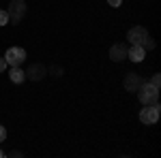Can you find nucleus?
Masks as SVG:
<instances>
[{
  "mask_svg": "<svg viewBox=\"0 0 161 158\" xmlns=\"http://www.w3.org/2000/svg\"><path fill=\"white\" fill-rule=\"evenodd\" d=\"M108 4L116 9V7H120V4H123V0H108Z\"/></svg>",
  "mask_w": 161,
  "mask_h": 158,
  "instance_id": "obj_18",
  "label": "nucleus"
},
{
  "mask_svg": "<svg viewBox=\"0 0 161 158\" xmlns=\"http://www.w3.org/2000/svg\"><path fill=\"white\" fill-rule=\"evenodd\" d=\"M144 54H146V49L142 47V45H131L129 51H127V58L131 62H142L144 60Z\"/></svg>",
  "mask_w": 161,
  "mask_h": 158,
  "instance_id": "obj_9",
  "label": "nucleus"
},
{
  "mask_svg": "<svg viewBox=\"0 0 161 158\" xmlns=\"http://www.w3.org/2000/svg\"><path fill=\"white\" fill-rule=\"evenodd\" d=\"M148 30L144 28V26H133L129 32H127V41L131 43V45H144V41L148 38Z\"/></svg>",
  "mask_w": 161,
  "mask_h": 158,
  "instance_id": "obj_5",
  "label": "nucleus"
},
{
  "mask_svg": "<svg viewBox=\"0 0 161 158\" xmlns=\"http://www.w3.org/2000/svg\"><path fill=\"white\" fill-rule=\"evenodd\" d=\"M26 73V79H30V81H41L45 75H47V66L45 64H41V62H32V64H28V71Z\"/></svg>",
  "mask_w": 161,
  "mask_h": 158,
  "instance_id": "obj_6",
  "label": "nucleus"
},
{
  "mask_svg": "<svg viewBox=\"0 0 161 158\" xmlns=\"http://www.w3.org/2000/svg\"><path fill=\"white\" fill-rule=\"evenodd\" d=\"M9 77H11L13 84H24L26 81V73L19 69V66H11V71H9Z\"/></svg>",
  "mask_w": 161,
  "mask_h": 158,
  "instance_id": "obj_10",
  "label": "nucleus"
},
{
  "mask_svg": "<svg viewBox=\"0 0 161 158\" xmlns=\"http://www.w3.org/2000/svg\"><path fill=\"white\" fill-rule=\"evenodd\" d=\"M9 24L11 26H17L22 24V19L26 17V13H28V4H26V0H11V4H9Z\"/></svg>",
  "mask_w": 161,
  "mask_h": 158,
  "instance_id": "obj_1",
  "label": "nucleus"
},
{
  "mask_svg": "<svg viewBox=\"0 0 161 158\" xmlns=\"http://www.w3.org/2000/svg\"><path fill=\"white\" fill-rule=\"evenodd\" d=\"M7 24H9V13H7V9H0V28Z\"/></svg>",
  "mask_w": 161,
  "mask_h": 158,
  "instance_id": "obj_12",
  "label": "nucleus"
},
{
  "mask_svg": "<svg viewBox=\"0 0 161 158\" xmlns=\"http://www.w3.org/2000/svg\"><path fill=\"white\" fill-rule=\"evenodd\" d=\"M4 139H7V128H4V126L0 124V143H2Z\"/></svg>",
  "mask_w": 161,
  "mask_h": 158,
  "instance_id": "obj_17",
  "label": "nucleus"
},
{
  "mask_svg": "<svg viewBox=\"0 0 161 158\" xmlns=\"http://www.w3.org/2000/svg\"><path fill=\"white\" fill-rule=\"evenodd\" d=\"M127 51H129V45H127V43H116V45L110 47V58L114 62L127 60Z\"/></svg>",
  "mask_w": 161,
  "mask_h": 158,
  "instance_id": "obj_8",
  "label": "nucleus"
},
{
  "mask_svg": "<svg viewBox=\"0 0 161 158\" xmlns=\"http://www.w3.org/2000/svg\"><path fill=\"white\" fill-rule=\"evenodd\" d=\"M4 60L11 66H22L26 60V49L24 47H9L7 54H4Z\"/></svg>",
  "mask_w": 161,
  "mask_h": 158,
  "instance_id": "obj_4",
  "label": "nucleus"
},
{
  "mask_svg": "<svg viewBox=\"0 0 161 158\" xmlns=\"http://www.w3.org/2000/svg\"><path fill=\"white\" fill-rule=\"evenodd\" d=\"M142 47L150 51V49H155V47H157V43H155V38H153V37H148L146 41H144V45H142Z\"/></svg>",
  "mask_w": 161,
  "mask_h": 158,
  "instance_id": "obj_13",
  "label": "nucleus"
},
{
  "mask_svg": "<svg viewBox=\"0 0 161 158\" xmlns=\"http://www.w3.org/2000/svg\"><path fill=\"white\" fill-rule=\"evenodd\" d=\"M148 84H153L155 88H161V75H159V73H155V75H153V79H150Z\"/></svg>",
  "mask_w": 161,
  "mask_h": 158,
  "instance_id": "obj_14",
  "label": "nucleus"
},
{
  "mask_svg": "<svg viewBox=\"0 0 161 158\" xmlns=\"http://www.w3.org/2000/svg\"><path fill=\"white\" fill-rule=\"evenodd\" d=\"M7 156H13V158H22V156H24V152H19V150H11V152H9Z\"/></svg>",
  "mask_w": 161,
  "mask_h": 158,
  "instance_id": "obj_15",
  "label": "nucleus"
},
{
  "mask_svg": "<svg viewBox=\"0 0 161 158\" xmlns=\"http://www.w3.org/2000/svg\"><path fill=\"white\" fill-rule=\"evenodd\" d=\"M47 75H52V77H62L64 75V69L58 66V64H52V66H47Z\"/></svg>",
  "mask_w": 161,
  "mask_h": 158,
  "instance_id": "obj_11",
  "label": "nucleus"
},
{
  "mask_svg": "<svg viewBox=\"0 0 161 158\" xmlns=\"http://www.w3.org/2000/svg\"><path fill=\"white\" fill-rule=\"evenodd\" d=\"M7 66H9V64H7L4 56H2V58H0V73H4V71H7Z\"/></svg>",
  "mask_w": 161,
  "mask_h": 158,
  "instance_id": "obj_16",
  "label": "nucleus"
},
{
  "mask_svg": "<svg viewBox=\"0 0 161 158\" xmlns=\"http://www.w3.org/2000/svg\"><path fill=\"white\" fill-rule=\"evenodd\" d=\"M142 84H144V79H142L137 73H127V75H125L123 85H125L127 92H137V88H140Z\"/></svg>",
  "mask_w": 161,
  "mask_h": 158,
  "instance_id": "obj_7",
  "label": "nucleus"
},
{
  "mask_svg": "<svg viewBox=\"0 0 161 158\" xmlns=\"http://www.w3.org/2000/svg\"><path fill=\"white\" fill-rule=\"evenodd\" d=\"M159 113H161L159 103H155V105H144V109L140 111V122H142V124H155V122L159 120Z\"/></svg>",
  "mask_w": 161,
  "mask_h": 158,
  "instance_id": "obj_3",
  "label": "nucleus"
},
{
  "mask_svg": "<svg viewBox=\"0 0 161 158\" xmlns=\"http://www.w3.org/2000/svg\"><path fill=\"white\" fill-rule=\"evenodd\" d=\"M137 98H140L142 105H155V103H159V88H155L153 84L144 81L137 88Z\"/></svg>",
  "mask_w": 161,
  "mask_h": 158,
  "instance_id": "obj_2",
  "label": "nucleus"
}]
</instances>
